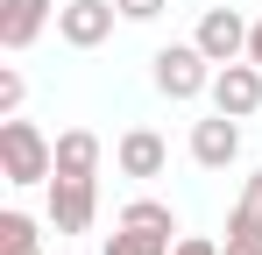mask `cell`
Segmentation results:
<instances>
[{
  "mask_svg": "<svg viewBox=\"0 0 262 255\" xmlns=\"http://www.w3.org/2000/svg\"><path fill=\"white\" fill-rule=\"evenodd\" d=\"M170 248H177L170 234H149V227H128V220H121V227L106 234V248H99V255H170Z\"/></svg>",
  "mask_w": 262,
  "mask_h": 255,
  "instance_id": "obj_11",
  "label": "cell"
},
{
  "mask_svg": "<svg viewBox=\"0 0 262 255\" xmlns=\"http://www.w3.org/2000/svg\"><path fill=\"white\" fill-rule=\"evenodd\" d=\"M99 220V184L92 177H50V227L57 234H92Z\"/></svg>",
  "mask_w": 262,
  "mask_h": 255,
  "instance_id": "obj_3",
  "label": "cell"
},
{
  "mask_svg": "<svg viewBox=\"0 0 262 255\" xmlns=\"http://www.w3.org/2000/svg\"><path fill=\"white\" fill-rule=\"evenodd\" d=\"M234 156H241V121H234V114L191 121V163L199 170H227Z\"/></svg>",
  "mask_w": 262,
  "mask_h": 255,
  "instance_id": "obj_7",
  "label": "cell"
},
{
  "mask_svg": "<svg viewBox=\"0 0 262 255\" xmlns=\"http://www.w3.org/2000/svg\"><path fill=\"white\" fill-rule=\"evenodd\" d=\"M248 64H262V22L248 29Z\"/></svg>",
  "mask_w": 262,
  "mask_h": 255,
  "instance_id": "obj_19",
  "label": "cell"
},
{
  "mask_svg": "<svg viewBox=\"0 0 262 255\" xmlns=\"http://www.w3.org/2000/svg\"><path fill=\"white\" fill-rule=\"evenodd\" d=\"M121 220H128V227H149V234H177V213L163 206V199H128Z\"/></svg>",
  "mask_w": 262,
  "mask_h": 255,
  "instance_id": "obj_14",
  "label": "cell"
},
{
  "mask_svg": "<svg viewBox=\"0 0 262 255\" xmlns=\"http://www.w3.org/2000/svg\"><path fill=\"white\" fill-rule=\"evenodd\" d=\"M213 114H234V121L262 114V64H248V57L220 64L213 71Z\"/></svg>",
  "mask_w": 262,
  "mask_h": 255,
  "instance_id": "obj_4",
  "label": "cell"
},
{
  "mask_svg": "<svg viewBox=\"0 0 262 255\" xmlns=\"http://www.w3.org/2000/svg\"><path fill=\"white\" fill-rule=\"evenodd\" d=\"M114 163H121V177H163L170 149H163V135H156V128H128V135H121V149H114Z\"/></svg>",
  "mask_w": 262,
  "mask_h": 255,
  "instance_id": "obj_9",
  "label": "cell"
},
{
  "mask_svg": "<svg viewBox=\"0 0 262 255\" xmlns=\"http://www.w3.org/2000/svg\"><path fill=\"white\" fill-rule=\"evenodd\" d=\"M57 22V0H0V42L7 50H29Z\"/></svg>",
  "mask_w": 262,
  "mask_h": 255,
  "instance_id": "obj_8",
  "label": "cell"
},
{
  "mask_svg": "<svg viewBox=\"0 0 262 255\" xmlns=\"http://www.w3.org/2000/svg\"><path fill=\"white\" fill-rule=\"evenodd\" d=\"M114 0H64L57 7V36L71 42V50H99V42L114 36Z\"/></svg>",
  "mask_w": 262,
  "mask_h": 255,
  "instance_id": "obj_5",
  "label": "cell"
},
{
  "mask_svg": "<svg viewBox=\"0 0 262 255\" xmlns=\"http://www.w3.org/2000/svg\"><path fill=\"white\" fill-rule=\"evenodd\" d=\"M170 255H220V248H213V241H206V234H184V241H177Z\"/></svg>",
  "mask_w": 262,
  "mask_h": 255,
  "instance_id": "obj_17",
  "label": "cell"
},
{
  "mask_svg": "<svg viewBox=\"0 0 262 255\" xmlns=\"http://www.w3.org/2000/svg\"><path fill=\"white\" fill-rule=\"evenodd\" d=\"M57 177H99V135L92 128H64L57 135Z\"/></svg>",
  "mask_w": 262,
  "mask_h": 255,
  "instance_id": "obj_10",
  "label": "cell"
},
{
  "mask_svg": "<svg viewBox=\"0 0 262 255\" xmlns=\"http://www.w3.org/2000/svg\"><path fill=\"white\" fill-rule=\"evenodd\" d=\"M0 255H43L36 220H29V213H0Z\"/></svg>",
  "mask_w": 262,
  "mask_h": 255,
  "instance_id": "obj_13",
  "label": "cell"
},
{
  "mask_svg": "<svg viewBox=\"0 0 262 255\" xmlns=\"http://www.w3.org/2000/svg\"><path fill=\"white\" fill-rule=\"evenodd\" d=\"M227 241H262V170L248 177L241 206H234V220H227Z\"/></svg>",
  "mask_w": 262,
  "mask_h": 255,
  "instance_id": "obj_12",
  "label": "cell"
},
{
  "mask_svg": "<svg viewBox=\"0 0 262 255\" xmlns=\"http://www.w3.org/2000/svg\"><path fill=\"white\" fill-rule=\"evenodd\" d=\"M114 7H121V22H156L170 0H114Z\"/></svg>",
  "mask_w": 262,
  "mask_h": 255,
  "instance_id": "obj_16",
  "label": "cell"
},
{
  "mask_svg": "<svg viewBox=\"0 0 262 255\" xmlns=\"http://www.w3.org/2000/svg\"><path fill=\"white\" fill-rule=\"evenodd\" d=\"M149 64H156V92L163 99H199V92H213V71H220L199 42H163Z\"/></svg>",
  "mask_w": 262,
  "mask_h": 255,
  "instance_id": "obj_2",
  "label": "cell"
},
{
  "mask_svg": "<svg viewBox=\"0 0 262 255\" xmlns=\"http://www.w3.org/2000/svg\"><path fill=\"white\" fill-rule=\"evenodd\" d=\"M21 99H29V78H21L14 64H0V121H7V114H21Z\"/></svg>",
  "mask_w": 262,
  "mask_h": 255,
  "instance_id": "obj_15",
  "label": "cell"
},
{
  "mask_svg": "<svg viewBox=\"0 0 262 255\" xmlns=\"http://www.w3.org/2000/svg\"><path fill=\"white\" fill-rule=\"evenodd\" d=\"M220 255H262V241H227Z\"/></svg>",
  "mask_w": 262,
  "mask_h": 255,
  "instance_id": "obj_18",
  "label": "cell"
},
{
  "mask_svg": "<svg viewBox=\"0 0 262 255\" xmlns=\"http://www.w3.org/2000/svg\"><path fill=\"white\" fill-rule=\"evenodd\" d=\"M248 29H255V22H241L234 7H206V14H199V36H191V42H199L213 64H234V57H248Z\"/></svg>",
  "mask_w": 262,
  "mask_h": 255,
  "instance_id": "obj_6",
  "label": "cell"
},
{
  "mask_svg": "<svg viewBox=\"0 0 262 255\" xmlns=\"http://www.w3.org/2000/svg\"><path fill=\"white\" fill-rule=\"evenodd\" d=\"M0 177L7 184H50L57 177V142L36 121H21V114L0 121Z\"/></svg>",
  "mask_w": 262,
  "mask_h": 255,
  "instance_id": "obj_1",
  "label": "cell"
}]
</instances>
